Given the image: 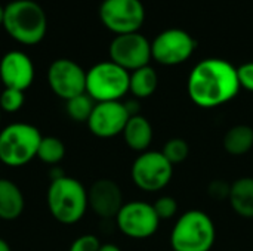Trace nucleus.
<instances>
[{
	"mask_svg": "<svg viewBox=\"0 0 253 251\" xmlns=\"http://www.w3.org/2000/svg\"><path fill=\"white\" fill-rule=\"evenodd\" d=\"M25 104V95L18 89H7L0 93V109L9 114L18 112Z\"/></svg>",
	"mask_w": 253,
	"mask_h": 251,
	"instance_id": "obj_24",
	"label": "nucleus"
},
{
	"mask_svg": "<svg viewBox=\"0 0 253 251\" xmlns=\"http://www.w3.org/2000/svg\"><path fill=\"white\" fill-rule=\"evenodd\" d=\"M89 209L101 219H116L125 204L122 188L113 179H98L87 189Z\"/></svg>",
	"mask_w": 253,
	"mask_h": 251,
	"instance_id": "obj_14",
	"label": "nucleus"
},
{
	"mask_svg": "<svg viewBox=\"0 0 253 251\" xmlns=\"http://www.w3.org/2000/svg\"><path fill=\"white\" fill-rule=\"evenodd\" d=\"M123 139L126 145L139 154L148 151L151 142H153V126L148 121L147 117L138 114L132 115L129 121L126 123V127L123 130Z\"/></svg>",
	"mask_w": 253,
	"mask_h": 251,
	"instance_id": "obj_16",
	"label": "nucleus"
},
{
	"mask_svg": "<svg viewBox=\"0 0 253 251\" xmlns=\"http://www.w3.org/2000/svg\"><path fill=\"white\" fill-rule=\"evenodd\" d=\"M65 157V145L56 136H43L37 149V158L47 166H58Z\"/></svg>",
	"mask_w": 253,
	"mask_h": 251,
	"instance_id": "obj_21",
	"label": "nucleus"
},
{
	"mask_svg": "<svg viewBox=\"0 0 253 251\" xmlns=\"http://www.w3.org/2000/svg\"><path fill=\"white\" fill-rule=\"evenodd\" d=\"M95 104L96 102L87 93H82V95L71 98L70 101L65 102V111L73 121L87 123V120L95 108Z\"/></svg>",
	"mask_w": 253,
	"mask_h": 251,
	"instance_id": "obj_22",
	"label": "nucleus"
},
{
	"mask_svg": "<svg viewBox=\"0 0 253 251\" xmlns=\"http://www.w3.org/2000/svg\"><path fill=\"white\" fill-rule=\"evenodd\" d=\"M237 77H239L240 89L253 92V61L245 62L237 68Z\"/></svg>",
	"mask_w": 253,
	"mask_h": 251,
	"instance_id": "obj_28",
	"label": "nucleus"
},
{
	"mask_svg": "<svg viewBox=\"0 0 253 251\" xmlns=\"http://www.w3.org/2000/svg\"><path fill=\"white\" fill-rule=\"evenodd\" d=\"M99 251H122V250H120V247H119V246L111 244V243H107V244H102V246H101Z\"/></svg>",
	"mask_w": 253,
	"mask_h": 251,
	"instance_id": "obj_29",
	"label": "nucleus"
},
{
	"mask_svg": "<svg viewBox=\"0 0 253 251\" xmlns=\"http://www.w3.org/2000/svg\"><path fill=\"white\" fill-rule=\"evenodd\" d=\"M230 206L243 219H253V178H240L231 183Z\"/></svg>",
	"mask_w": 253,
	"mask_h": 251,
	"instance_id": "obj_18",
	"label": "nucleus"
},
{
	"mask_svg": "<svg viewBox=\"0 0 253 251\" xmlns=\"http://www.w3.org/2000/svg\"><path fill=\"white\" fill-rule=\"evenodd\" d=\"M130 115L122 101L96 102L87 120L89 132L101 139H111L123 133Z\"/></svg>",
	"mask_w": 253,
	"mask_h": 251,
	"instance_id": "obj_13",
	"label": "nucleus"
},
{
	"mask_svg": "<svg viewBox=\"0 0 253 251\" xmlns=\"http://www.w3.org/2000/svg\"><path fill=\"white\" fill-rule=\"evenodd\" d=\"M0 80L7 89L25 92L34 80L33 61L21 50H10L0 59Z\"/></svg>",
	"mask_w": 253,
	"mask_h": 251,
	"instance_id": "obj_15",
	"label": "nucleus"
},
{
	"mask_svg": "<svg viewBox=\"0 0 253 251\" xmlns=\"http://www.w3.org/2000/svg\"><path fill=\"white\" fill-rule=\"evenodd\" d=\"M153 209L160 220H168V219L175 217V215L178 213V201L173 197L163 195L154 201Z\"/></svg>",
	"mask_w": 253,
	"mask_h": 251,
	"instance_id": "obj_25",
	"label": "nucleus"
},
{
	"mask_svg": "<svg viewBox=\"0 0 253 251\" xmlns=\"http://www.w3.org/2000/svg\"><path fill=\"white\" fill-rule=\"evenodd\" d=\"M47 83L50 90L67 102L86 93V71L71 59L59 58L49 65Z\"/></svg>",
	"mask_w": 253,
	"mask_h": 251,
	"instance_id": "obj_12",
	"label": "nucleus"
},
{
	"mask_svg": "<svg viewBox=\"0 0 253 251\" xmlns=\"http://www.w3.org/2000/svg\"><path fill=\"white\" fill-rule=\"evenodd\" d=\"M173 176V166L166 160L162 151H145L139 154L132 167L130 178L133 183L145 192L165 189Z\"/></svg>",
	"mask_w": 253,
	"mask_h": 251,
	"instance_id": "obj_7",
	"label": "nucleus"
},
{
	"mask_svg": "<svg viewBox=\"0 0 253 251\" xmlns=\"http://www.w3.org/2000/svg\"><path fill=\"white\" fill-rule=\"evenodd\" d=\"M3 27L18 43L33 46L44 38L47 18L39 3L33 0H13L4 6Z\"/></svg>",
	"mask_w": 253,
	"mask_h": 251,
	"instance_id": "obj_3",
	"label": "nucleus"
},
{
	"mask_svg": "<svg viewBox=\"0 0 253 251\" xmlns=\"http://www.w3.org/2000/svg\"><path fill=\"white\" fill-rule=\"evenodd\" d=\"M230 191H231V183H228V182H225L222 179H215L208 186V194L215 201L228 200L230 198Z\"/></svg>",
	"mask_w": 253,
	"mask_h": 251,
	"instance_id": "obj_27",
	"label": "nucleus"
},
{
	"mask_svg": "<svg viewBox=\"0 0 253 251\" xmlns=\"http://www.w3.org/2000/svg\"><path fill=\"white\" fill-rule=\"evenodd\" d=\"M240 90L237 68L219 58H208L194 65L187 80L190 99L200 108H215L233 101Z\"/></svg>",
	"mask_w": 253,
	"mask_h": 251,
	"instance_id": "obj_1",
	"label": "nucleus"
},
{
	"mask_svg": "<svg viewBox=\"0 0 253 251\" xmlns=\"http://www.w3.org/2000/svg\"><path fill=\"white\" fill-rule=\"evenodd\" d=\"M197 47L196 38L182 28H168L151 41V58L165 67L187 62Z\"/></svg>",
	"mask_w": 253,
	"mask_h": 251,
	"instance_id": "obj_8",
	"label": "nucleus"
},
{
	"mask_svg": "<svg viewBox=\"0 0 253 251\" xmlns=\"http://www.w3.org/2000/svg\"><path fill=\"white\" fill-rule=\"evenodd\" d=\"M159 87V74L157 71L147 65L138 68L129 74V92L135 99H145L154 95Z\"/></svg>",
	"mask_w": 253,
	"mask_h": 251,
	"instance_id": "obj_20",
	"label": "nucleus"
},
{
	"mask_svg": "<svg viewBox=\"0 0 253 251\" xmlns=\"http://www.w3.org/2000/svg\"><path fill=\"white\" fill-rule=\"evenodd\" d=\"M129 71L113 61H102L86 71V93L95 102L120 101L129 92Z\"/></svg>",
	"mask_w": 253,
	"mask_h": 251,
	"instance_id": "obj_6",
	"label": "nucleus"
},
{
	"mask_svg": "<svg viewBox=\"0 0 253 251\" xmlns=\"http://www.w3.org/2000/svg\"><path fill=\"white\" fill-rule=\"evenodd\" d=\"M25 209V198L21 188L6 179L0 178V219L10 222L18 219Z\"/></svg>",
	"mask_w": 253,
	"mask_h": 251,
	"instance_id": "obj_17",
	"label": "nucleus"
},
{
	"mask_svg": "<svg viewBox=\"0 0 253 251\" xmlns=\"http://www.w3.org/2000/svg\"><path fill=\"white\" fill-rule=\"evenodd\" d=\"M101 241L96 235H92V234H84V235H80L79 238H76L68 251H99L101 249Z\"/></svg>",
	"mask_w": 253,
	"mask_h": 251,
	"instance_id": "obj_26",
	"label": "nucleus"
},
{
	"mask_svg": "<svg viewBox=\"0 0 253 251\" xmlns=\"http://www.w3.org/2000/svg\"><path fill=\"white\" fill-rule=\"evenodd\" d=\"M3 19H4V6L0 4V25H3Z\"/></svg>",
	"mask_w": 253,
	"mask_h": 251,
	"instance_id": "obj_31",
	"label": "nucleus"
},
{
	"mask_svg": "<svg viewBox=\"0 0 253 251\" xmlns=\"http://www.w3.org/2000/svg\"><path fill=\"white\" fill-rule=\"evenodd\" d=\"M40 130L30 123H12L0 130V161L7 167H22L37 157Z\"/></svg>",
	"mask_w": 253,
	"mask_h": 251,
	"instance_id": "obj_5",
	"label": "nucleus"
},
{
	"mask_svg": "<svg viewBox=\"0 0 253 251\" xmlns=\"http://www.w3.org/2000/svg\"><path fill=\"white\" fill-rule=\"evenodd\" d=\"M222 145L224 149L233 157H240L251 152L253 148V129L248 124L233 126L224 135Z\"/></svg>",
	"mask_w": 253,
	"mask_h": 251,
	"instance_id": "obj_19",
	"label": "nucleus"
},
{
	"mask_svg": "<svg viewBox=\"0 0 253 251\" xmlns=\"http://www.w3.org/2000/svg\"><path fill=\"white\" fill-rule=\"evenodd\" d=\"M216 240L212 217L202 210H188L178 217L172 232L173 251H211Z\"/></svg>",
	"mask_w": 253,
	"mask_h": 251,
	"instance_id": "obj_4",
	"label": "nucleus"
},
{
	"mask_svg": "<svg viewBox=\"0 0 253 251\" xmlns=\"http://www.w3.org/2000/svg\"><path fill=\"white\" fill-rule=\"evenodd\" d=\"M0 121H1V109H0Z\"/></svg>",
	"mask_w": 253,
	"mask_h": 251,
	"instance_id": "obj_32",
	"label": "nucleus"
},
{
	"mask_svg": "<svg viewBox=\"0 0 253 251\" xmlns=\"http://www.w3.org/2000/svg\"><path fill=\"white\" fill-rule=\"evenodd\" d=\"M110 61L132 72L138 68L150 65L151 41L145 36L138 33L116 36L110 43Z\"/></svg>",
	"mask_w": 253,
	"mask_h": 251,
	"instance_id": "obj_11",
	"label": "nucleus"
},
{
	"mask_svg": "<svg viewBox=\"0 0 253 251\" xmlns=\"http://www.w3.org/2000/svg\"><path fill=\"white\" fill-rule=\"evenodd\" d=\"M46 204L50 216L61 225H74L80 222L87 204V189L76 178L62 176L50 180L46 192Z\"/></svg>",
	"mask_w": 253,
	"mask_h": 251,
	"instance_id": "obj_2",
	"label": "nucleus"
},
{
	"mask_svg": "<svg viewBox=\"0 0 253 251\" xmlns=\"http://www.w3.org/2000/svg\"><path fill=\"white\" fill-rule=\"evenodd\" d=\"M114 220L119 231L132 240H147L153 237L162 222L156 215L153 204L145 201L125 203Z\"/></svg>",
	"mask_w": 253,
	"mask_h": 251,
	"instance_id": "obj_10",
	"label": "nucleus"
},
{
	"mask_svg": "<svg viewBox=\"0 0 253 251\" xmlns=\"http://www.w3.org/2000/svg\"><path fill=\"white\" fill-rule=\"evenodd\" d=\"M0 251H12L10 250V246L3 238H0Z\"/></svg>",
	"mask_w": 253,
	"mask_h": 251,
	"instance_id": "obj_30",
	"label": "nucleus"
},
{
	"mask_svg": "<svg viewBox=\"0 0 253 251\" xmlns=\"http://www.w3.org/2000/svg\"><path fill=\"white\" fill-rule=\"evenodd\" d=\"M99 19L116 36L138 33L145 21V9L141 0H104Z\"/></svg>",
	"mask_w": 253,
	"mask_h": 251,
	"instance_id": "obj_9",
	"label": "nucleus"
},
{
	"mask_svg": "<svg viewBox=\"0 0 253 251\" xmlns=\"http://www.w3.org/2000/svg\"><path fill=\"white\" fill-rule=\"evenodd\" d=\"M162 154L166 157V160L172 166L181 164V163H184L188 158L190 146H188L185 139H182V138H172V139H169L165 143V146L162 149Z\"/></svg>",
	"mask_w": 253,
	"mask_h": 251,
	"instance_id": "obj_23",
	"label": "nucleus"
}]
</instances>
